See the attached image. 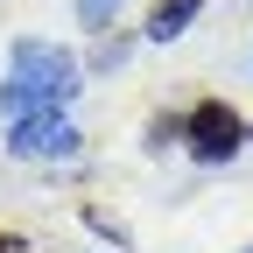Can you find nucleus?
Segmentation results:
<instances>
[{
  "label": "nucleus",
  "instance_id": "obj_10",
  "mask_svg": "<svg viewBox=\"0 0 253 253\" xmlns=\"http://www.w3.org/2000/svg\"><path fill=\"white\" fill-rule=\"evenodd\" d=\"M246 253H253V246H246Z\"/></svg>",
  "mask_w": 253,
  "mask_h": 253
},
{
  "label": "nucleus",
  "instance_id": "obj_3",
  "mask_svg": "<svg viewBox=\"0 0 253 253\" xmlns=\"http://www.w3.org/2000/svg\"><path fill=\"white\" fill-rule=\"evenodd\" d=\"M7 155L14 162H78L84 134L71 126V113H21L7 120Z\"/></svg>",
  "mask_w": 253,
  "mask_h": 253
},
{
  "label": "nucleus",
  "instance_id": "obj_7",
  "mask_svg": "<svg viewBox=\"0 0 253 253\" xmlns=\"http://www.w3.org/2000/svg\"><path fill=\"white\" fill-rule=\"evenodd\" d=\"M84 225H91V232H99V239H113V246H126V225H113V218H106V211H84Z\"/></svg>",
  "mask_w": 253,
  "mask_h": 253
},
{
  "label": "nucleus",
  "instance_id": "obj_1",
  "mask_svg": "<svg viewBox=\"0 0 253 253\" xmlns=\"http://www.w3.org/2000/svg\"><path fill=\"white\" fill-rule=\"evenodd\" d=\"M84 91V63L63 49V42H42V36H21L7 49V78H0V120H21V113H63Z\"/></svg>",
  "mask_w": 253,
  "mask_h": 253
},
{
  "label": "nucleus",
  "instance_id": "obj_2",
  "mask_svg": "<svg viewBox=\"0 0 253 253\" xmlns=\"http://www.w3.org/2000/svg\"><path fill=\"white\" fill-rule=\"evenodd\" d=\"M239 148H246V113H239V106H225V99H197V106L183 113V155H190V162L225 169Z\"/></svg>",
  "mask_w": 253,
  "mask_h": 253
},
{
  "label": "nucleus",
  "instance_id": "obj_6",
  "mask_svg": "<svg viewBox=\"0 0 253 253\" xmlns=\"http://www.w3.org/2000/svg\"><path fill=\"white\" fill-rule=\"evenodd\" d=\"M120 7H126V0H78V21H84V28H113Z\"/></svg>",
  "mask_w": 253,
  "mask_h": 253
},
{
  "label": "nucleus",
  "instance_id": "obj_9",
  "mask_svg": "<svg viewBox=\"0 0 253 253\" xmlns=\"http://www.w3.org/2000/svg\"><path fill=\"white\" fill-rule=\"evenodd\" d=\"M246 148H253V120H246Z\"/></svg>",
  "mask_w": 253,
  "mask_h": 253
},
{
  "label": "nucleus",
  "instance_id": "obj_5",
  "mask_svg": "<svg viewBox=\"0 0 253 253\" xmlns=\"http://www.w3.org/2000/svg\"><path fill=\"white\" fill-rule=\"evenodd\" d=\"M176 141H183V113H155L141 148H148V155H162V148H176Z\"/></svg>",
  "mask_w": 253,
  "mask_h": 253
},
{
  "label": "nucleus",
  "instance_id": "obj_4",
  "mask_svg": "<svg viewBox=\"0 0 253 253\" xmlns=\"http://www.w3.org/2000/svg\"><path fill=\"white\" fill-rule=\"evenodd\" d=\"M197 14H204V0H155L141 36H148V42H176V36H183V28L197 21Z\"/></svg>",
  "mask_w": 253,
  "mask_h": 253
},
{
  "label": "nucleus",
  "instance_id": "obj_8",
  "mask_svg": "<svg viewBox=\"0 0 253 253\" xmlns=\"http://www.w3.org/2000/svg\"><path fill=\"white\" fill-rule=\"evenodd\" d=\"M0 253H28V239L21 232H0Z\"/></svg>",
  "mask_w": 253,
  "mask_h": 253
}]
</instances>
